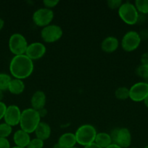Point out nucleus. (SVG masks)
Here are the masks:
<instances>
[{
  "instance_id": "1",
  "label": "nucleus",
  "mask_w": 148,
  "mask_h": 148,
  "mask_svg": "<svg viewBox=\"0 0 148 148\" xmlns=\"http://www.w3.org/2000/svg\"><path fill=\"white\" fill-rule=\"evenodd\" d=\"M34 65L33 61L26 54L15 56L10 64V74L14 78L24 79L33 73Z\"/></svg>"
},
{
  "instance_id": "2",
  "label": "nucleus",
  "mask_w": 148,
  "mask_h": 148,
  "mask_svg": "<svg viewBox=\"0 0 148 148\" xmlns=\"http://www.w3.org/2000/svg\"><path fill=\"white\" fill-rule=\"evenodd\" d=\"M41 119L38 111L32 108H26L22 111L20 121V128L28 134L34 132L41 122Z\"/></svg>"
},
{
  "instance_id": "3",
  "label": "nucleus",
  "mask_w": 148,
  "mask_h": 148,
  "mask_svg": "<svg viewBox=\"0 0 148 148\" xmlns=\"http://www.w3.org/2000/svg\"><path fill=\"white\" fill-rule=\"evenodd\" d=\"M97 134L95 127L91 124H84L78 127L75 132V136L77 143L86 147L94 143Z\"/></svg>"
},
{
  "instance_id": "4",
  "label": "nucleus",
  "mask_w": 148,
  "mask_h": 148,
  "mask_svg": "<svg viewBox=\"0 0 148 148\" xmlns=\"http://www.w3.org/2000/svg\"><path fill=\"white\" fill-rule=\"evenodd\" d=\"M118 15L122 20L129 25H133L138 23L139 13L136 7L132 3L125 2L118 9Z\"/></svg>"
},
{
  "instance_id": "5",
  "label": "nucleus",
  "mask_w": 148,
  "mask_h": 148,
  "mask_svg": "<svg viewBox=\"0 0 148 148\" xmlns=\"http://www.w3.org/2000/svg\"><path fill=\"white\" fill-rule=\"evenodd\" d=\"M112 141L122 148H128L131 144V134L127 128L114 129L110 134Z\"/></svg>"
},
{
  "instance_id": "6",
  "label": "nucleus",
  "mask_w": 148,
  "mask_h": 148,
  "mask_svg": "<svg viewBox=\"0 0 148 148\" xmlns=\"http://www.w3.org/2000/svg\"><path fill=\"white\" fill-rule=\"evenodd\" d=\"M28 46L27 40L20 33H14L9 39V49L15 56L25 54Z\"/></svg>"
},
{
  "instance_id": "7",
  "label": "nucleus",
  "mask_w": 148,
  "mask_h": 148,
  "mask_svg": "<svg viewBox=\"0 0 148 148\" xmlns=\"http://www.w3.org/2000/svg\"><path fill=\"white\" fill-rule=\"evenodd\" d=\"M63 32L60 26L57 25H49L43 27L41 31L42 40L48 43H55L62 38Z\"/></svg>"
},
{
  "instance_id": "8",
  "label": "nucleus",
  "mask_w": 148,
  "mask_h": 148,
  "mask_svg": "<svg viewBox=\"0 0 148 148\" xmlns=\"http://www.w3.org/2000/svg\"><path fill=\"white\" fill-rule=\"evenodd\" d=\"M141 41L142 39L139 33L134 30H130L123 36L121 40V47L125 51H133L139 47Z\"/></svg>"
},
{
  "instance_id": "9",
  "label": "nucleus",
  "mask_w": 148,
  "mask_h": 148,
  "mask_svg": "<svg viewBox=\"0 0 148 148\" xmlns=\"http://www.w3.org/2000/svg\"><path fill=\"white\" fill-rule=\"evenodd\" d=\"M54 18V12L50 9L40 8L34 12L33 14V21L39 27H44L50 25Z\"/></svg>"
},
{
  "instance_id": "10",
  "label": "nucleus",
  "mask_w": 148,
  "mask_h": 148,
  "mask_svg": "<svg viewBox=\"0 0 148 148\" xmlns=\"http://www.w3.org/2000/svg\"><path fill=\"white\" fill-rule=\"evenodd\" d=\"M148 95V82H139L129 88V98L134 102L144 101Z\"/></svg>"
},
{
  "instance_id": "11",
  "label": "nucleus",
  "mask_w": 148,
  "mask_h": 148,
  "mask_svg": "<svg viewBox=\"0 0 148 148\" xmlns=\"http://www.w3.org/2000/svg\"><path fill=\"white\" fill-rule=\"evenodd\" d=\"M22 111L20 108L16 105H10L7 106L4 119L6 124L12 127L20 124Z\"/></svg>"
},
{
  "instance_id": "12",
  "label": "nucleus",
  "mask_w": 148,
  "mask_h": 148,
  "mask_svg": "<svg viewBox=\"0 0 148 148\" xmlns=\"http://www.w3.org/2000/svg\"><path fill=\"white\" fill-rule=\"evenodd\" d=\"M46 46L40 42H34L28 46L25 54L32 61L38 60L44 56L46 53Z\"/></svg>"
},
{
  "instance_id": "13",
  "label": "nucleus",
  "mask_w": 148,
  "mask_h": 148,
  "mask_svg": "<svg viewBox=\"0 0 148 148\" xmlns=\"http://www.w3.org/2000/svg\"><path fill=\"white\" fill-rule=\"evenodd\" d=\"M30 140L31 139H30V134L23 131L21 129L16 131L13 135V141L15 144V146L17 147L26 148L28 145Z\"/></svg>"
},
{
  "instance_id": "14",
  "label": "nucleus",
  "mask_w": 148,
  "mask_h": 148,
  "mask_svg": "<svg viewBox=\"0 0 148 148\" xmlns=\"http://www.w3.org/2000/svg\"><path fill=\"white\" fill-rule=\"evenodd\" d=\"M46 97L44 92L41 90H37L33 93L30 99L31 108L36 111H39L44 108L46 105Z\"/></svg>"
},
{
  "instance_id": "15",
  "label": "nucleus",
  "mask_w": 148,
  "mask_h": 148,
  "mask_svg": "<svg viewBox=\"0 0 148 148\" xmlns=\"http://www.w3.org/2000/svg\"><path fill=\"white\" fill-rule=\"evenodd\" d=\"M119 46V41L114 36L105 38L101 43V49L105 53H113L117 50Z\"/></svg>"
},
{
  "instance_id": "16",
  "label": "nucleus",
  "mask_w": 148,
  "mask_h": 148,
  "mask_svg": "<svg viewBox=\"0 0 148 148\" xmlns=\"http://www.w3.org/2000/svg\"><path fill=\"white\" fill-rule=\"evenodd\" d=\"M34 132L36 134V138L45 141V140H48L51 136L52 130H51L50 126L47 123L41 121L38 127H36Z\"/></svg>"
},
{
  "instance_id": "17",
  "label": "nucleus",
  "mask_w": 148,
  "mask_h": 148,
  "mask_svg": "<svg viewBox=\"0 0 148 148\" xmlns=\"http://www.w3.org/2000/svg\"><path fill=\"white\" fill-rule=\"evenodd\" d=\"M58 144L63 148H72L77 143L75 134L67 132L62 134L58 140Z\"/></svg>"
},
{
  "instance_id": "18",
  "label": "nucleus",
  "mask_w": 148,
  "mask_h": 148,
  "mask_svg": "<svg viewBox=\"0 0 148 148\" xmlns=\"http://www.w3.org/2000/svg\"><path fill=\"white\" fill-rule=\"evenodd\" d=\"M25 87V83L22 79L14 78L10 82L8 90L13 95H20L23 92Z\"/></svg>"
},
{
  "instance_id": "19",
  "label": "nucleus",
  "mask_w": 148,
  "mask_h": 148,
  "mask_svg": "<svg viewBox=\"0 0 148 148\" xmlns=\"http://www.w3.org/2000/svg\"><path fill=\"white\" fill-rule=\"evenodd\" d=\"M94 143L102 148H106L113 143V141L110 134L106 132H100L97 134Z\"/></svg>"
},
{
  "instance_id": "20",
  "label": "nucleus",
  "mask_w": 148,
  "mask_h": 148,
  "mask_svg": "<svg viewBox=\"0 0 148 148\" xmlns=\"http://www.w3.org/2000/svg\"><path fill=\"white\" fill-rule=\"evenodd\" d=\"M134 5L139 13L142 14H148V0H136Z\"/></svg>"
},
{
  "instance_id": "21",
  "label": "nucleus",
  "mask_w": 148,
  "mask_h": 148,
  "mask_svg": "<svg viewBox=\"0 0 148 148\" xmlns=\"http://www.w3.org/2000/svg\"><path fill=\"white\" fill-rule=\"evenodd\" d=\"M12 80L11 77L5 73H0V90H7L9 88L10 82Z\"/></svg>"
},
{
  "instance_id": "22",
  "label": "nucleus",
  "mask_w": 148,
  "mask_h": 148,
  "mask_svg": "<svg viewBox=\"0 0 148 148\" xmlns=\"http://www.w3.org/2000/svg\"><path fill=\"white\" fill-rule=\"evenodd\" d=\"M115 96L120 101L128 99L129 98V89L126 87H120L115 92Z\"/></svg>"
},
{
  "instance_id": "23",
  "label": "nucleus",
  "mask_w": 148,
  "mask_h": 148,
  "mask_svg": "<svg viewBox=\"0 0 148 148\" xmlns=\"http://www.w3.org/2000/svg\"><path fill=\"white\" fill-rule=\"evenodd\" d=\"M136 74L145 80L144 82H148V66L140 64L136 69Z\"/></svg>"
},
{
  "instance_id": "24",
  "label": "nucleus",
  "mask_w": 148,
  "mask_h": 148,
  "mask_svg": "<svg viewBox=\"0 0 148 148\" xmlns=\"http://www.w3.org/2000/svg\"><path fill=\"white\" fill-rule=\"evenodd\" d=\"M12 132V127L9 124L4 123L0 124V137L1 138H7Z\"/></svg>"
},
{
  "instance_id": "25",
  "label": "nucleus",
  "mask_w": 148,
  "mask_h": 148,
  "mask_svg": "<svg viewBox=\"0 0 148 148\" xmlns=\"http://www.w3.org/2000/svg\"><path fill=\"white\" fill-rule=\"evenodd\" d=\"M44 145V141L36 137L30 140L28 145L26 148H43Z\"/></svg>"
},
{
  "instance_id": "26",
  "label": "nucleus",
  "mask_w": 148,
  "mask_h": 148,
  "mask_svg": "<svg viewBox=\"0 0 148 148\" xmlns=\"http://www.w3.org/2000/svg\"><path fill=\"white\" fill-rule=\"evenodd\" d=\"M107 4L108 7H110V9H119V7L121 6L122 3L121 0H109L107 1Z\"/></svg>"
},
{
  "instance_id": "27",
  "label": "nucleus",
  "mask_w": 148,
  "mask_h": 148,
  "mask_svg": "<svg viewBox=\"0 0 148 148\" xmlns=\"http://www.w3.org/2000/svg\"><path fill=\"white\" fill-rule=\"evenodd\" d=\"M59 3V0H44L43 4L46 8L52 9L57 6Z\"/></svg>"
},
{
  "instance_id": "28",
  "label": "nucleus",
  "mask_w": 148,
  "mask_h": 148,
  "mask_svg": "<svg viewBox=\"0 0 148 148\" xmlns=\"http://www.w3.org/2000/svg\"><path fill=\"white\" fill-rule=\"evenodd\" d=\"M7 106L4 102H0V120L4 119Z\"/></svg>"
},
{
  "instance_id": "29",
  "label": "nucleus",
  "mask_w": 148,
  "mask_h": 148,
  "mask_svg": "<svg viewBox=\"0 0 148 148\" xmlns=\"http://www.w3.org/2000/svg\"><path fill=\"white\" fill-rule=\"evenodd\" d=\"M0 148H11L10 142L7 138L0 137Z\"/></svg>"
},
{
  "instance_id": "30",
  "label": "nucleus",
  "mask_w": 148,
  "mask_h": 148,
  "mask_svg": "<svg viewBox=\"0 0 148 148\" xmlns=\"http://www.w3.org/2000/svg\"><path fill=\"white\" fill-rule=\"evenodd\" d=\"M140 61L141 64L148 66V52H146V53H144L143 54H142L140 58Z\"/></svg>"
},
{
  "instance_id": "31",
  "label": "nucleus",
  "mask_w": 148,
  "mask_h": 148,
  "mask_svg": "<svg viewBox=\"0 0 148 148\" xmlns=\"http://www.w3.org/2000/svg\"><path fill=\"white\" fill-rule=\"evenodd\" d=\"M139 34V36H140V38L142 40V39H144V40H147V39H148V30H147V29L142 30Z\"/></svg>"
},
{
  "instance_id": "32",
  "label": "nucleus",
  "mask_w": 148,
  "mask_h": 148,
  "mask_svg": "<svg viewBox=\"0 0 148 148\" xmlns=\"http://www.w3.org/2000/svg\"><path fill=\"white\" fill-rule=\"evenodd\" d=\"M38 112H39V115H40V116H41V118L46 116V114H47V111H46V109L45 108H41V109H40L39 111H38Z\"/></svg>"
},
{
  "instance_id": "33",
  "label": "nucleus",
  "mask_w": 148,
  "mask_h": 148,
  "mask_svg": "<svg viewBox=\"0 0 148 148\" xmlns=\"http://www.w3.org/2000/svg\"><path fill=\"white\" fill-rule=\"evenodd\" d=\"M84 148H102L101 147H100L99 145H97L96 143H92V144H90L89 145L86 146V147H84Z\"/></svg>"
},
{
  "instance_id": "34",
  "label": "nucleus",
  "mask_w": 148,
  "mask_h": 148,
  "mask_svg": "<svg viewBox=\"0 0 148 148\" xmlns=\"http://www.w3.org/2000/svg\"><path fill=\"white\" fill-rule=\"evenodd\" d=\"M106 148H122V147H120V146H118V145L114 144V143H112L110 145H109L108 147H106Z\"/></svg>"
},
{
  "instance_id": "35",
  "label": "nucleus",
  "mask_w": 148,
  "mask_h": 148,
  "mask_svg": "<svg viewBox=\"0 0 148 148\" xmlns=\"http://www.w3.org/2000/svg\"><path fill=\"white\" fill-rule=\"evenodd\" d=\"M4 26V21L1 18H0V31L2 30V28Z\"/></svg>"
},
{
  "instance_id": "36",
  "label": "nucleus",
  "mask_w": 148,
  "mask_h": 148,
  "mask_svg": "<svg viewBox=\"0 0 148 148\" xmlns=\"http://www.w3.org/2000/svg\"><path fill=\"white\" fill-rule=\"evenodd\" d=\"M144 103H145V106H146L147 108H148V95H147V97L145 98V101H144Z\"/></svg>"
},
{
  "instance_id": "37",
  "label": "nucleus",
  "mask_w": 148,
  "mask_h": 148,
  "mask_svg": "<svg viewBox=\"0 0 148 148\" xmlns=\"http://www.w3.org/2000/svg\"><path fill=\"white\" fill-rule=\"evenodd\" d=\"M3 98H4V93H3V91L0 90V102H1Z\"/></svg>"
},
{
  "instance_id": "38",
  "label": "nucleus",
  "mask_w": 148,
  "mask_h": 148,
  "mask_svg": "<svg viewBox=\"0 0 148 148\" xmlns=\"http://www.w3.org/2000/svg\"><path fill=\"white\" fill-rule=\"evenodd\" d=\"M52 148H63L62 147H61L60 145H59V144H58V143H57V144H55V145L53 146V147Z\"/></svg>"
},
{
  "instance_id": "39",
  "label": "nucleus",
  "mask_w": 148,
  "mask_h": 148,
  "mask_svg": "<svg viewBox=\"0 0 148 148\" xmlns=\"http://www.w3.org/2000/svg\"><path fill=\"white\" fill-rule=\"evenodd\" d=\"M11 148H23V147H17V146H15V147H12Z\"/></svg>"
},
{
  "instance_id": "40",
  "label": "nucleus",
  "mask_w": 148,
  "mask_h": 148,
  "mask_svg": "<svg viewBox=\"0 0 148 148\" xmlns=\"http://www.w3.org/2000/svg\"><path fill=\"white\" fill-rule=\"evenodd\" d=\"M144 148H148V145H146V146H145V147H144Z\"/></svg>"
},
{
  "instance_id": "41",
  "label": "nucleus",
  "mask_w": 148,
  "mask_h": 148,
  "mask_svg": "<svg viewBox=\"0 0 148 148\" xmlns=\"http://www.w3.org/2000/svg\"><path fill=\"white\" fill-rule=\"evenodd\" d=\"M72 148H78V147H72Z\"/></svg>"
},
{
  "instance_id": "42",
  "label": "nucleus",
  "mask_w": 148,
  "mask_h": 148,
  "mask_svg": "<svg viewBox=\"0 0 148 148\" xmlns=\"http://www.w3.org/2000/svg\"><path fill=\"white\" fill-rule=\"evenodd\" d=\"M132 148H136V147H132Z\"/></svg>"
},
{
  "instance_id": "43",
  "label": "nucleus",
  "mask_w": 148,
  "mask_h": 148,
  "mask_svg": "<svg viewBox=\"0 0 148 148\" xmlns=\"http://www.w3.org/2000/svg\"><path fill=\"white\" fill-rule=\"evenodd\" d=\"M147 48H148V46H147Z\"/></svg>"
}]
</instances>
